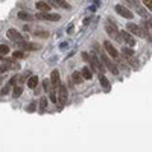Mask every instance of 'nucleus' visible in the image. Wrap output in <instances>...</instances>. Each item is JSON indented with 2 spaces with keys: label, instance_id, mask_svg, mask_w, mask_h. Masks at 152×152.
<instances>
[{
  "label": "nucleus",
  "instance_id": "obj_13",
  "mask_svg": "<svg viewBox=\"0 0 152 152\" xmlns=\"http://www.w3.org/2000/svg\"><path fill=\"white\" fill-rule=\"evenodd\" d=\"M99 81H100V85L105 88V91H110L111 90V85H110V81L105 78L104 73H99Z\"/></svg>",
  "mask_w": 152,
  "mask_h": 152
},
{
  "label": "nucleus",
  "instance_id": "obj_10",
  "mask_svg": "<svg viewBox=\"0 0 152 152\" xmlns=\"http://www.w3.org/2000/svg\"><path fill=\"white\" fill-rule=\"evenodd\" d=\"M23 50H38V49H40V44H35V43H28V41H18L17 43Z\"/></svg>",
  "mask_w": 152,
  "mask_h": 152
},
{
  "label": "nucleus",
  "instance_id": "obj_35",
  "mask_svg": "<svg viewBox=\"0 0 152 152\" xmlns=\"http://www.w3.org/2000/svg\"><path fill=\"white\" fill-rule=\"evenodd\" d=\"M67 32H69V34L73 32V24H69V26H67Z\"/></svg>",
  "mask_w": 152,
  "mask_h": 152
},
{
  "label": "nucleus",
  "instance_id": "obj_2",
  "mask_svg": "<svg viewBox=\"0 0 152 152\" xmlns=\"http://www.w3.org/2000/svg\"><path fill=\"white\" fill-rule=\"evenodd\" d=\"M88 64H90L91 69H94V70L99 72V73H104V72H105V66L102 64V61H100V58L97 56L96 52L90 56V62H88Z\"/></svg>",
  "mask_w": 152,
  "mask_h": 152
},
{
  "label": "nucleus",
  "instance_id": "obj_21",
  "mask_svg": "<svg viewBox=\"0 0 152 152\" xmlns=\"http://www.w3.org/2000/svg\"><path fill=\"white\" fill-rule=\"evenodd\" d=\"M23 93V87L21 85H17V87H14V90H12V97H20V94Z\"/></svg>",
  "mask_w": 152,
  "mask_h": 152
},
{
  "label": "nucleus",
  "instance_id": "obj_9",
  "mask_svg": "<svg viewBox=\"0 0 152 152\" xmlns=\"http://www.w3.org/2000/svg\"><path fill=\"white\" fill-rule=\"evenodd\" d=\"M6 35H8L9 40H14L15 43H18V41H23V40H24L23 35H21L20 32H17L15 29H9V31L6 32Z\"/></svg>",
  "mask_w": 152,
  "mask_h": 152
},
{
  "label": "nucleus",
  "instance_id": "obj_7",
  "mask_svg": "<svg viewBox=\"0 0 152 152\" xmlns=\"http://www.w3.org/2000/svg\"><path fill=\"white\" fill-rule=\"evenodd\" d=\"M120 38H122V41H125L128 46H135V38L131 35V32H128V31H123V32H120Z\"/></svg>",
  "mask_w": 152,
  "mask_h": 152
},
{
  "label": "nucleus",
  "instance_id": "obj_19",
  "mask_svg": "<svg viewBox=\"0 0 152 152\" xmlns=\"http://www.w3.org/2000/svg\"><path fill=\"white\" fill-rule=\"evenodd\" d=\"M72 79H73L75 84H81V82H82V75H81V72H73V73H72Z\"/></svg>",
  "mask_w": 152,
  "mask_h": 152
},
{
  "label": "nucleus",
  "instance_id": "obj_25",
  "mask_svg": "<svg viewBox=\"0 0 152 152\" xmlns=\"http://www.w3.org/2000/svg\"><path fill=\"white\" fill-rule=\"evenodd\" d=\"M135 9H137V12H138V15H142V18H146V17H148L146 9H143L142 6H138V8H135Z\"/></svg>",
  "mask_w": 152,
  "mask_h": 152
},
{
  "label": "nucleus",
  "instance_id": "obj_4",
  "mask_svg": "<svg viewBox=\"0 0 152 152\" xmlns=\"http://www.w3.org/2000/svg\"><path fill=\"white\" fill-rule=\"evenodd\" d=\"M114 9H116V12H117V14L119 15H122L123 18H132L134 17V14H132V11L131 9H128V8H126V6H123V5H116V6H114Z\"/></svg>",
  "mask_w": 152,
  "mask_h": 152
},
{
  "label": "nucleus",
  "instance_id": "obj_11",
  "mask_svg": "<svg viewBox=\"0 0 152 152\" xmlns=\"http://www.w3.org/2000/svg\"><path fill=\"white\" fill-rule=\"evenodd\" d=\"M18 78H17V76H14V78H11V81L3 87V90L2 91H0V93H2V96H6L8 93H9V90H12V88H14V84H15V81H17Z\"/></svg>",
  "mask_w": 152,
  "mask_h": 152
},
{
  "label": "nucleus",
  "instance_id": "obj_34",
  "mask_svg": "<svg viewBox=\"0 0 152 152\" xmlns=\"http://www.w3.org/2000/svg\"><path fill=\"white\" fill-rule=\"evenodd\" d=\"M50 100L55 104H58V100H56V94H55V90H52V93H50Z\"/></svg>",
  "mask_w": 152,
  "mask_h": 152
},
{
  "label": "nucleus",
  "instance_id": "obj_32",
  "mask_svg": "<svg viewBox=\"0 0 152 152\" xmlns=\"http://www.w3.org/2000/svg\"><path fill=\"white\" fill-rule=\"evenodd\" d=\"M143 3H145V6H146L149 11H152V0H143Z\"/></svg>",
  "mask_w": 152,
  "mask_h": 152
},
{
  "label": "nucleus",
  "instance_id": "obj_8",
  "mask_svg": "<svg viewBox=\"0 0 152 152\" xmlns=\"http://www.w3.org/2000/svg\"><path fill=\"white\" fill-rule=\"evenodd\" d=\"M50 84H52L53 90H58V87L61 84V78H59V72L58 70H53L52 73H50Z\"/></svg>",
  "mask_w": 152,
  "mask_h": 152
},
{
  "label": "nucleus",
  "instance_id": "obj_12",
  "mask_svg": "<svg viewBox=\"0 0 152 152\" xmlns=\"http://www.w3.org/2000/svg\"><path fill=\"white\" fill-rule=\"evenodd\" d=\"M126 31H128V32H131V34H134V35L142 37V34H140V26H138V24L128 23V24H126Z\"/></svg>",
  "mask_w": 152,
  "mask_h": 152
},
{
  "label": "nucleus",
  "instance_id": "obj_14",
  "mask_svg": "<svg viewBox=\"0 0 152 152\" xmlns=\"http://www.w3.org/2000/svg\"><path fill=\"white\" fill-rule=\"evenodd\" d=\"M50 3L56 8H62V9H70V5L66 2V0H50Z\"/></svg>",
  "mask_w": 152,
  "mask_h": 152
},
{
  "label": "nucleus",
  "instance_id": "obj_22",
  "mask_svg": "<svg viewBox=\"0 0 152 152\" xmlns=\"http://www.w3.org/2000/svg\"><path fill=\"white\" fill-rule=\"evenodd\" d=\"M122 53H123L125 58H129V56H134V50H132L131 47H125V49L122 50Z\"/></svg>",
  "mask_w": 152,
  "mask_h": 152
},
{
  "label": "nucleus",
  "instance_id": "obj_3",
  "mask_svg": "<svg viewBox=\"0 0 152 152\" xmlns=\"http://www.w3.org/2000/svg\"><path fill=\"white\" fill-rule=\"evenodd\" d=\"M58 102L61 105H67L69 102V90H67V85L64 84H59L58 87Z\"/></svg>",
  "mask_w": 152,
  "mask_h": 152
},
{
  "label": "nucleus",
  "instance_id": "obj_15",
  "mask_svg": "<svg viewBox=\"0 0 152 152\" xmlns=\"http://www.w3.org/2000/svg\"><path fill=\"white\" fill-rule=\"evenodd\" d=\"M17 17L20 20H24V21H32L34 20V15H31L29 12H24V11H20L18 14H17Z\"/></svg>",
  "mask_w": 152,
  "mask_h": 152
},
{
  "label": "nucleus",
  "instance_id": "obj_27",
  "mask_svg": "<svg viewBox=\"0 0 152 152\" xmlns=\"http://www.w3.org/2000/svg\"><path fill=\"white\" fill-rule=\"evenodd\" d=\"M12 56H14V58H26V53H24V52H20V50H18V52H14V53H12Z\"/></svg>",
  "mask_w": 152,
  "mask_h": 152
},
{
  "label": "nucleus",
  "instance_id": "obj_23",
  "mask_svg": "<svg viewBox=\"0 0 152 152\" xmlns=\"http://www.w3.org/2000/svg\"><path fill=\"white\" fill-rule=\"evenodd\" d=\"M34 35H37V37H43V38H47V37H49V32H47V31H34Z\"/></svg>",
  "mask_w": 152,
  "mask_h": 152
},
{
  "label": "nucleus",
  "instance_id": "obj_20",
  "mask_svg": "<svg viewBox=\"0 0 152 152\" xmlns=\"http://www.w3.org/2000/svg\"><path fill=\"white\" fill-rule=\"evenodd\" d=\"M47 108V97H41L40 99V114H44Z\"/></svg>",
  "mask_w": 152,
  "mask_h": 152
},
{
  "label": "nucleus",
  "instance_id": "obj_1",
  "mask_svg": "<svg viewBox=\"0 0 152 152\" xmlns=\"http://www.w3.org/2000/svg\"><path fill=\"white\" fill-rule=\"evenodd\" d=\"M105 31H107V34L113 38V40H116V41H122V38H120V32H119V28L114 24L111 20H108L107 21V24H105Z\"/></svg>",
  "mask_w": 152,
  "mask_h": 152
},
{
  "label": "nucleus",
  "instance_id": "obj_28",
  "mask_svg": "<svg viewBox=\"0 0 152 152\" xmlns=\"http://www.w3.org/2000/svg\"><path fill=\"white\" fill-rule=\"evenodd\" d=\"M29 76H31V72H26V73H23L18 79H20V82H23V81H26V79L29 78Z\"/></svg>",
  "mask_w": 152,
  "mask_h": 152
},
{
  "label": "nucleus",
  "instance_id": "obj_36",
  "mask_svg": "<svg viewBox=\"0 0 152 152\" xmlns=\"http://www.w3.org/2000/svg\"><path fill=\"white\" fill-rule=\"evenodd\" d=\"M5 79V76H0V84H2V81Z\"/></svg>",
  "mask_w": 152,
  "mask_h": 152
},
{
  "label": "nucleus",
  "instance_id": "obj_5",
  "mask_svg": "<svg viewBox=\"0 0 152 152\" xmlns=\"http://www.w3.org/2000/svg\"><path fill=\"white\" fill-rule=\"evenodd\" d=\"M38 20H47V21H59L61 20V15L58 14H49V12H40V14L35 15Z\"/></svg>",
  "mask_w": 152,
  "mask_h": 152
},
{
  "label": "nucleus",
  "instance_id": "obj_33",
  "mask_svg": "<svg viewBox=\"0 0 152 152\" xmlns=\"http://www.w3.org/2000/svg\"><path fill=\"white\" fill-rule=\"evenodd\" d=\"M82 59L87 62V64H88V62H90V55H88L87 52H82Z\"/></svg>",
  "mask_w": 152,
  "mask_h": 152
},
{
  "label": "nucleus",
  "instance_id": "obj_31",
  "mask_svg": "<svg viewBox=\"0 0 152 152\" xmlns=\"http://www.w3.org/2000/svg\"><path fill=\"white\" fill-rule=\"evenodd\" d=\"M6 70H9V66H8V62H6V64H2V66H0V75H2V73H5Z\"/></svg>",
  "mask_w": 152,
  "mask_h": 152
},
{
  "label": "nucleus",
  "instance_id": "obj_26",
  "mask_svg": "<svg viewBox=\"0 0 152 152\" xmlns=\"http://www.w3.org/2000/svg\"><path fill=\"white\" fill-rule=\"evenodd\" d=\"M35 110H37V102H35V100H34V102H31V104L28 105L26 111H28V113H34Z\"/></svg>",
  "mask_w": 152,
  "mask_h": 152
},
{
  "label": "nucleus",
  "instance_id": "obj_29",
  "mask_svg": "<svg viewBox=\"0 0 152 152\" xmlns=\"http://www.w3.org/2000/svg\"><path fill=\"white\" fill-rule=\"evenodd\" d=\"M43 88H44L46 91H50V90H52V88H50V82L44 79V81H43Z\"/></svg>",
  "mask_w": 152,
  "mask_h": 152
},
{
  "label": "nucleus",
  "instance_id": "obj_16",
  "mask_svg": "<svg viewBox=\"0 0 152 152\" xmlns=\"http://www.w3.org/2000/svg\"><path fill=\"white\" fill-rule=\"evenodd\" d=\"M37 85H38V76H29V79H28V87L29 88H32V90H34V88H37Z\"/></svg>",
  "mask_w": 152,
  "mask_h": 152
},
{
  "label": "nucleus",
  "instance_id": "obj_6",
  "mask_svg": "<svg viewBox=\"0 0 152 152\" xmlns=\"http://www.w3.org/2000/svg\"><path fill=\"white\" fill-rule=\"evenodd\" d=\"M104 49H105V52H107L111 58H114V59H117V58H119L117 49L111 44V41H105V43H104Z\"/></svg>",
  "mask_w": 152,
  "mask_h": 152
},
{
  "label": "nucleus",
  "instance_id": "obj_17",
  "mask_svg": "<svg viewBox=\"0 0 152 152\" xmlns=\"http://www.w3.org/2000/svg\"><path fill=\"white\" fill-rule=\"evenodd\" d=\"M35 6H37L38 11H41V12H46V11L50 9V5L46 3V2H38V3H35Z\"/></svg>",
  "mask_w": 152,
  "mask_h": 152
},
{
  "label": "nucleus",
  "instance_id": "obj_18",
  "mask_svg": "<svg viewBox=\"0 0 152 152\" xmlns=\"http://www.w3.org/2000/svg\"><path fill=\"white\" fill-rule=\"evenodd\" d=\"M81 75H82V78H84V79H88V81H90V79L93 78V73H91V70L88 69V67H82Z\"/></svg>",
  "mask_w": 152,
  "mask_h": 152
},
{
  "label": "nucleus",
  "instance_id": "obj_30",
  "mask_svg": "<svg viewBox=\"0 0 152 152\" xmlns=\"http://www.w3.org/2000/svg\"><path fill=\"white\" fill-rule=\"evenodd\" d=\"M126 2H128L132 8H138V6H140V3H138V0H126Z\"/></svg>",
  "mask_w": 152,
  "mask_h": 152
},
{
  "label": "nucleus",
  "instance_id": "obj_24",
  "mask_svg": "<svg viewBox=\"0 0 152 152\" xmlns=\"http://www.w3.org/2000/svg\"><path fill=\"white\" fill-rule=\"evenodd\" d=\"M9 53V47L6 44H0V55H8Z\"/></svg>",
  "mask_w": 152,
  "mask_h": 152
}]
</instances>
